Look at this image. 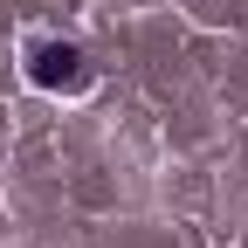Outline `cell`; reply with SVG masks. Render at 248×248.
<instances>
[{
    "mask_svg": "<svg viewBox=\"0 0 248 248\" xmlns=\"http://www.w3.org/2000/svg\"><path fill=\"white\" fill-rule=\"evenodd\" d=\"M28 83H42V90H90V55L76 42H35Z\"/></svg>",
    "mask_w": 248,
    "mask_h": 248,
    "instance_id": "1",
    "label": "cell"
}]
</instances>
